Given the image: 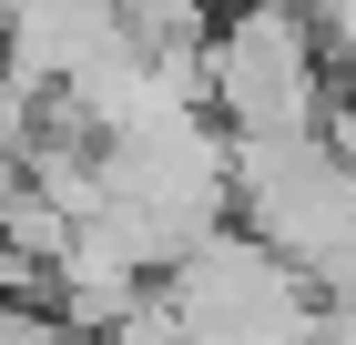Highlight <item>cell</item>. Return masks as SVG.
I'll return each mask as SVG.
<instances>
[{"label": "cell", "mask_w": 356, "mask_h": 345, "mask_svg": "<svg viewBox=\"0 0 356 345\" xmlns=\"http://www.w3.org/2000/svg\"><path fill=\"white\" fill-rule=\"evenodd\" d=\"M204 112L234 142H275V133H326V31L296 0H245L234 21H214L204 41Z\"/></svg>", "instance_id": "1"}]
</instances>
